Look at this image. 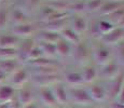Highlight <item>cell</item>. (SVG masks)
Masks as SVG:
<instances>
[{"instance_id": "obj_1", "label": "cell", "mask_w": 124, "mask_h": 108, "mask_svg": "<svg viewBox=\"0 0 124 108\" xmlns=\"http://www.w3.org/2000/svg\"><path fill=\"white\" fill-rule=\"evenodd\" d=\"M92 62V45L91 40L82 38L80 42L73 45L72 53L66 65L75 67H82Z\"/></svg>"}, {"instance_id": "obj_2", "label": "cell", "mask_w": 124, "mask_h": 108, "mask_svg": "<svg viewBox=\"0 0 124 108\" xmlns=\"http://www.w3.org/2000/svg\"><path fill=\"white\" fill-rule=\"evenodd\" d=\"M67 88L69 105H72L78 108H90L96 105L91 98L86 85L67 86Z\"/></svg>"}, {"instance_id": "obj_3", "label": "cell", "mask_w": 124, "mask_h": 108, "mask_svg": "<svg viewBox=\"0 0 124 108\" xmlns=\"http://www.w3.org/2000/svg\"><path fill=\"white\" fill-rule=\"evenodd\" d=\"M91 45H92V62L95 65L101 66L113 58L112 48L105 44L99 39L91 40Z\"/></svg>"}, {"instance_id": "obj_4", "label": "cell", "mask_w": 124, "mask_h": 108, "mask_svg": "<svg viewBox=\"0 0 124 108\" xmlns=\"http://www.w3.org/2000/svg\"><path fill=\"white\" fill-rule=\"evenodd\" d=\"M63 70L55 71V73L47 74H35L30 75V81L35 88H41V86H52L55 83L63 80Z\"/></svg>"}, {"instance_id": "obj_5", "label": "cell", "mask_w": 124, "mask_h": 108, "mask_svg": "<svg viewBox=\"0 0 124 108\" xmlns=\"http://www.w3.org/2000/svg\"><path fill=\"white\" fill-rule=\"evenodd\" d=\"M86 89L92 100L96 105H107L108 103V94H107L106 83L104 81L97 80L90 84H86Z\"/></svg>"}, {"instance_id": "obj_6", "label": "cell", "mask_w": 124, "mask_h": 108, "mask_svg": "<svg viewBox=\"0 0 124 108\" xmlns=\"http://www.w3.org/2000/svg\"><path fill=\"white\" fill-rule=\"evenodd\" d=\"M97 67H98V80L105 82L116 78L124 69L114 58H111L109 62Z\"/></svg>"}, {"instance_id": "obj_7", "label": "cell", "mask_w": 124, "mask_h": 108, "mask_svg": "<svg viewBox=\"0 0 124 108\" xmlns=\"http://www.w3.org/2000/svg\"><path fill=\"white\" fill-rule=\"evenodd\" d=\"M39 26L37 22H29V23L18 24V25H12L10 28V33L14 36L18 37L20 39H27V38H35Z\"/></svg>"}, {"instance_id": "obj_8", "label": "cell", "mask_w": 124, "mask_h": 108, "mask_svg": "<svg viewBox=\"0 0 124 108\" xmlns=\"http://www.w3.org/2000/svg\"><path fill=\"white\" fill-rule=\"evenodd\" d=\"M62 74H63V80L62 81L67 86L85 85L84 81H83L82 74H81V70L79 67L66 65Z\"/></svg>"}, {"instance_id": "obj_9", "label": "cell", "mask_w": 124, "mask_h": 108, "mask_svg": "<svg viewBox=\"0 0 124 108\" xmlns=\"http://www.w3.org/2000/svg\"><path fill=\"white\" fill-rule=\"evenodd\" d=\"M30 81V73L29 69L27 68V66L23 65L18 69H16L13 74H11L8 77V84H10L12 88H14L15 90L21 89L22 86L26 85L27 83H29Z\"/></svg>"}, {"instance_id": "obj_10", "label": "cell", "mask_w": 124, "mask_h": 108, "mask_svg": "<svg viewBox=\"0 0 124 108\" xmlns=\"http://www.w3.org/2000/svg\"><path fill=\"white\" fill-rule=\"evenodd\" d=\"M89 22L90 16L86 14H70L69 15V26L83 38L86 35Z\"/></svg>"}, {"instance_id": "obj_11", "label": "cell", "mask_w": 124, "mask_h": 108, "mask_svg": "<svg viewBox=\"0 0 124 108\" xmlns=\"http://www.w3.org/2000/svg\"><path fill=\"white\" fill-rule=\"evenodd\" d=\"M36 100L40 103L41 106L50 107V108H57L58 105L52 92L51 86H41L36 88Z\"/></svg>"}, {"instance_id": "obj_12", "label": "cell", "mask_w": 124, "mask_h": 108, "mask_svg": "<svg viewBox=\"0 0 124 108\" xmlns=\"http://www.w3.org/2000/svg\"><path fill=\"white\" fill-rule=\"evenodd\" d=\"M105 82V81H104ZM106 88H107V94H108V103L116 100L119 92L124 85V69L119 74L116 78L111 79L109 81H106Z\"/></svg>"}, {"instance_id": "obj_13", "label": "cell", "mask_w": 124, "mask_h": 108, "mask_svg": "<svg viewBox=\"0 0 124 108\" xmlns=\"http://www.w3.org/2000/svg\"><path fill=\"white\" fill-rule=\"evenodd\" d=\"M15 98L21 105V107L34 102L36 100V88L30 82L27 83L26 85L16 90Z\"/></svg>"}, {"instance_id": "obj_14", "label": "cell", "mask_w": 124, "mask_h": 108, "mask_svg": "<svg viewBox=\"0 0 124 108\" xmlns=\"http://www.w3.org/2000/svg\"><path fill=\"white\" fill-rule=\"evenodd\" d=\"M35 18L30 13H28L25 9L18 6H13L10 9V24L12 25H18V24L29 23L34 22Z\"/></svg>"}, {"instance_id": "obj_15", "label": "cell", "mask_w": 124, "mask_h": 108, "mask_svg": "<svg viewBox=\"0 0 124 108\" xmlns=\"http://www.w3.org/2000/svg\"><path fill=\"white\" fill-rule=\"evenodd\" d=\"M51 89H52V92H53V94H54V97H55L58 107L69 105L68 88L63 81H59V82L53 84L51 86Z\"/></svg>"}, {"instance_id": "obj_16", "label": "cell", "mask_w": 124, "mask_h": 108, "mask_svg": "<svg viewBox=\"0 0 124 108\" xmlns=\"http://www.w3.org/2000/svg\"><path fill=\"white\" fill-rule=\"evenodd\" d=\"M99 40L104 42L105 44L109 45V47H113V45L124 41V28L114 26L112 30L104 35Z\"/></svg>"}, {"instance_id": "obj_17", "label": "cell", "mask_w": 124, "mask_h": 108, "mask_svg": "<svg viewBox=\"0 0 124 108\" xmlns=\"http://www.w3.org/2000/svg\"><path fill=\"white\" fill-rule=\"evenodd\" d=\"M35 38H27V39H22L20 42V44L17 45V59L21 62L23 65H25L26 61H27V56L29 54V52L31 51V49L36 45Z\"/></svg>"}, {"instance_id": "obj_18", "label": "cell", "mask_w": 124, "mask_h": 108, "mask_svg": "<svg viewBox=\"0 0 124 108\" xmlns=\"http://www.w3.org/2000/svg\"><path fill=\"white\" fill-rule=\"evenodd\" d=\"M56 54H57V58L61 59L64 63H67L68 59L70 58L71 53H72V49H73V44H71L70 42L66 41L65 39L61 37V39L58 40L56 43Z\"/></svg>"}, {"instance_id": "obj_19", "label": "cell", "mask_w": 124, "mask_h": 108, "mask_svg": "<svg viewBox=\"0 0 124 108\" xmlns=\"http://www.w3.org/2000/svg\"><path fill=\"white\" fill-rule=\"evenodd\" d=\"M79 68L81 70V74H82L83 81H84L85 85L98 80V67L93 62H91V63L84 65L82 67H79Z\"/></svg>"}, {"instance_id": "obj_20", "label": "cell", "mask_w": 124, "mask_h": 108, "mask_svg": "<svg viewBox=\"0 0 124 108\" xmlns=\"http://www.w3.org/2000/svg\"><path fill=\"white\" fill-rule=\"evenodd\" d=\"M39 28H43V29L52 30L55 33H61L65 27L69 25V16L65 18H61V20H55V21H49L44 22V23H37Z\"/></svg>"}, {"instance_id": "obj_21", "label": "cell", "mask_w": 124, "mask_h": 108, "mask_svg": "<svg viewBox=\"0 0 124 108\" xmlns=\"http://www.w3.org/2000/svg\"><path fill=\"white\" fill-rule=\"evenodd\" d=\"M35 39L37 42H50V43H56L61 39V35L58 33L52 32V30L39 28L37 33L35 36Z\"/></svg>"}, {"instance_id": "obj_22", "label": "cell", "mask_w": 124, "mask_h": 108, "mask_svg": "<svg viewBox=\"0 0 124 108\" xmlns=\"http://www.w3.org/2000/svg\"><path fill=\"white\" fill-rule=\"evenodd\" d=\"M124 6V1H116V0H105L101 8L99 9L98 13L95 16H107L112 13L119 8Z\"/></svg>"}, {"instance_id": "obj_23", "label": "cell", "mask_w": 124, "mask_h": 108, "mask_svg": "<svg viewBox=\"0 0 124 108\" xmlns=\"http://www.w3.org/2000/svg\"><path fill=\"white\" fill-rule=\"evenodd\" d=\"M15 93L16 90L10 84H0V105L10 104L15 97Z\"/></svg>"}, {"instance_id": "obj_24", "label": "cell", "mask_w": 124, "mask_h": 108, "mask_svg": "<svg viewBox=\"0 0 124 108\" xmlns=\"http://www.w3.org/2000/svg\"><path fill=\"white\" fill-rule=\"evenodd\" d=\"M21 66H23V64L18 61L17 58H13V59H1L0 61V69L2 71L8 75V77L13 74L16 69H18Z\"/></svg>"}, {"instance_id": "obj_25", "label": "cell", "mask_w": 124, "mask_h": 108, "mask_svg": "<svg viewBox=\"0 0 124 108\" xmlns=\"http://www.w3.org/2000/svg\"><path fill=\"white\" fill-rule=\"evenodd\" d=\"M67 11L70 14H86V0H69Z\"/></svg>"}, {"instance_id": "obj_26", "label": "cell", "mask_w": 124, "mask_h": 108, "mask_svg": "<svg viewBox=\"0 0 124 108\" xmlns=\"http://www.w3.org/2000/svg\"><path fill=\"white\" fill-rule=\"evenodd\" d=\"M94 18H95V24H96V28L98 30V33L101 35V38L114 28V25L112 23H110L107 18L101 17V16H94Z\"/></svg>"}, {"instance_id": "obj_27", "label": "cell", "mask_w": 124, "mask_h": 108, "mask_svg": "<svg viewBox=\"0 0 124 108\" xmlns=\"http://www.w3.org/2000/svg\"><path fill=\"white\" fill-rule=\"evenodd\" d=\"M21 40L11 33L0 35V48H17Z\"/></svg>"}, {"instance_id": "obj_28", "label": "cell", "mask_w": 124, "mask_h": 108, "mask_svg": "<svg viewBox=\"0 0 124 108\" xmlns=\"http://www.w3.org/2000/svg\"><path fill=\"white\" fill-rule=\"evenodd\" d=\"M59 35H61V37L63 38V39H65L66 41L70 42L71 44H73V45L77 44L78 42H80L83 38V37H81L79 33H76L69 25L67 26V27L64 28V29L59 33Z\"/></svg>"}, {"instance_id": "obj_29", "label": "cell", "mask_w": 124, "mask_h": 108, "mask_svg": "<svg viewBox=\"0 0 124 108\" xmlns=\"http://www.w3.org/2000/svg\"><path fill=\"white\" fill-rule=\"evenodd\" d=\"M10 25V8L0 4V32H3Z\"/></svg>"}, {"instance_id": "obj_30", "label": "cell", "mask_w": 124, "mask_h": 108, "mask_svg": "<svg viewBox=\"0 0 124 108\" xmlns=\"http://www.w3.org/2000/svg\"><path fill=\"white\" fill-rule=\"evenodd\" d=\"M111 48H112V57L124 68V41Z\"/></svg>"}, {"instance_id": "obj_31", "label": "cell", "mask_w": 124, "mask_h": 108, "mask_svg": "<svg viewBox=\"0 0 124 108\" xmlns=\"http://www.w3.org/2000/svg\"><path fill=\"white\" fill-rule=\"evenodd\" d=\"M37 43L41 48L44 56L51 57V58H57L55 43H50V42H37Z\"/></svg>"}, {"instance_id": "obj_32", "label": "cell", "mask_w": 124, "mask_h": 108, "mask_svg": "<svg viewBox=\"0 0 124 108\" xmlns=\"http://www.w3.org/2000/svg\"><path fill=\"white\" fill-rule=\"evenodd\" d=\"M105 0H86V15L95 16L98 13Z\"/></svg>"}, {"instance_id": "obj_33", "label": "cell", "mask_w": 124, "mask_h": 108, "mask_svg": "<svg viewBox=\"0 0 124 108\" xmlns=\"http://www.w3.org/2000/svg\"><path fill=\"white\" fill-rule=\"evenodd\" d=\"M101 17H105L107 18L110 23H112L114 26L116 25V24L119 23L122 18L124 17V6L121 7V8H119L118 10H116L114 12H112V13H110L109 15L107 16H101Z\"/></svg>"}, {"instance_id": "obj_34", "label": "cell", "mask_w": 124, "mask_h": 108, "mask_svg": "<svg viewBox=\"0 0 124 108\" xmlns=\"http://www.w3.org/2000/svg\"><path fill=\"white\" fill-rule=\"evenodd\" d=\"M13 58H17V49L16 48H0V61Z\"/></svg>"}, {"instance_id": "obj_35", "label": "cell", "mask_w": 124, "mask_h": 108, "mask_svg": "<svg viewBox=\"0 0 124 108\" xmlns=\"http://www.w3.org/2000/svg\"><path fill=\"white\" fill-rule=\"evenodd\" d=\"M42 56H44L43 52H42L41 48L39 47V44H38V43H36V45L32 48L31 51H30L29 54H28L27 61H26L25 64H27L28 62H31V61H35V59H38V58H40V57H42Z\"/></svg>"}, {"instance_id": "obj_36", "label": "cell", "mask_w": 124, "mask_h": 108, "mask_svg": "<svg viewBox=\"0 0 124 108\" xmlns=\"http://www.w3.org/2000/svg\"><path fill=\"white\" fill-rule=\"evenodd\" d=\"M107 107L108 108H124V104H121V103L113 100V102L107 103Z\"/></svg>"}, {"instance_id": "obj_37", "label": "cell", "mask_w": 124, "mask_h": 108, "mask_svg": "<svg viewBox=\"0 0 124 108\" xmlns=\"http://www.w3.org/2000/svg\"><path fill=\"white\" fill-rule=\"evenodd\" d=\"M112 102H113V100H112ZM116 102L121 103V104H124V85H123V88L121 89L120 92H119L118 96H116Z\"/></svg>"}, {"instance_id": "obj_38", "label": "cell", "mask_w": 124, "mask_h": 108, "mask_svg": "<svg viewBox=\"0 0 124 108\" xmlns=\"http://www.w3.org/2000/svg\"><path fill=\"white\" fill-rule=\"evenodd\" d=\"M41 107V105H40V103L38 102L37 100H34V102H31V103H29V104H27V105H25V106H23L22 108H40Z\"/></svg>"}, {"instance_id": "obj_39", "label": "cell", "mask_w": 124, "mask_h": 108, "mask_svg": "<svg viewBox=\"0 0 124 108\" xmlns=\"http://www.w3.org/2000/svg\"><path fill=\"white\" fill-rule=\"evenodd\" d=\"M7 82H8V75L0 69V84H4Z\"/></svg>"}, {"instance_id": "obj_40", "label": "cell", "mask_w": 124, "mask_h": 108, "mask_svg": "<svg viewBox=\"0 0 124 108\" xmlns=\"http://www.w3.org/2000/svg\"><path fill=\"white\" fill-rule=\"evenodd\" d=\"M116 26H119V27H123V28H124V17H123V18H122V20H121L120 22H119V23L116 24Z\"/></svg>"}, {"instance_id": "obj_41", "label": "cell", "mask_w": 124, "mask_h": 108, "mask_svg": "<svg viewBox=\"0 0 124 108\" xmlns=\"http://www.w3.org/2000/svg\"><path fill=\"white\" fill-rule=\"evenodd\" d=\"M90 108H108V107H107V105H95V106Z\"/></svg>"}, {"instance_id": "obj_42", "label": "cell", "mask_w": 124, "mask_h": 108, "mask_svg": "<svg viewBox=\"0 0 124 108\" xmlns=\"http://www.w3.org/2000/svg\"><path fill=\"white\" fill-rule=\"evenodd\" d=\"M57 108H78V107H75V106H72V105H67V106H59Z\"/></svg>"}, {"instance_id": "obj_43", "label": "cell", "mask_w": 124, "mask_h": 108, "mask_svg": "<svg viewBox=\"0 0 124 108\" xmlns=\"http://www.w3.org/2000/svg\"><path fill=\"white\" fill-rule=\"evenodd\" d=\"M40 108H50V107H45V106H41Z\"/></svg>"}, {"instance_id": "obj_44", "label": "cell", "mask_w": 124, "mask_h": 108, "mask_svg": "<svg viewBox=\"0 0 124 108\" xmlns=\"http://www.w3.org/2000/svg\"><path fill=\"white\" fill-rule=\"evenodd\" d=\"M0 1H1V2H2V1H8V0H0Z\"/></svg>"}, {"instance_id": "obj_45", "label": "cell", "mask_w": 124, "mask_h": 108, "mask_svg": "<svg viewBox=\"0 0 124 108\" xmlns=\"http://www.w3.org/2000/svg\"><path fill=\"white\" fill-rule=\"evenodd\" d=\"M116 1H124V0H116Z\"/></svg>"}, {"instance_id": "obj_46", "label": "cell", "mask_w": 124, "mask_h": 108, "mask_svg": "<svg viewBox=\"0 0 124 108\" xmlns=\"http://www.w3.org/2000/svg\"><path fill=\"white\" fill-rule=\"evenodd\" d=\"M0 4H1V1H0Z\"/></svg>"}]
</instances>
